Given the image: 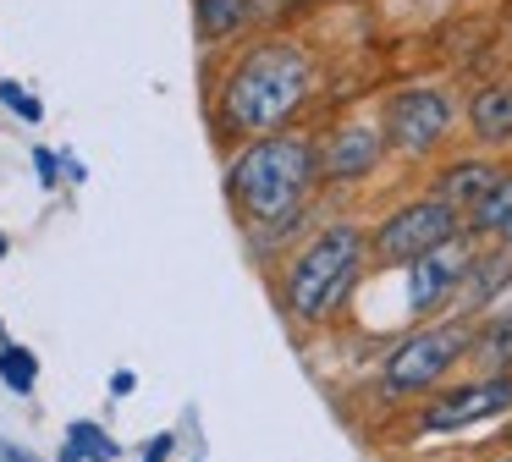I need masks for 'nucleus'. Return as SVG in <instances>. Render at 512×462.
<instances>
[{
    "label": "nucleus",
    "mask_w": 512,
    "mask_h": 462,
    "mask_svg": "<svg viewBox=\"0 0 512 462\" xmlns=\"http://www.w3.org/2000/svg\"><path fill=\"white\" fill-rule=\"evenodd\" d=\"M133 385H138V374H133V369H116V374H111V391H116V396H127Z\"/></svg>",
    "instance_id": "nucleus-22"
},
{
    "label": "nucleus",
    "mask_w": 512,
    "mask_h": 462,
    "mask_svg": "<svg viewBox=\"0 0 512 462\" xmlns=\"http://www.w3.org/2000/svg\"><path fill=\"white\" fill-rule=\"evenodd\" d=\"M474 363L479 374H512V292L474 319Z\"/></svg>",
    "instance_id": "nucleus-13"
},
{
    "label": "nucleus",
    "mask_w": 512,
    "mask_h": 462,
    "mask_svg": "<svg viewBox=\"0 0 512 462\" xmlns=\"http://www.w3.org/2000/svg\"><path fill=\"white\" fill-rule=\"evenodd\" d=\"M507 413H512V374H474V380L441 385L413 413V429L419 435H463V429L496 424Z\"/></svg>",
    "instance_id": "nucleus-7"
},
{
    "label": "nucleus",
    "mask_w": 512,
    "mask_h": 462,
    "mask_svg": "<svg viewBox=\"0 0 512 462\" xmlns=\"http://www.w3.org/2000/svg\"><path fill=\"white\" fill-rule=\"evenodd\" d=\"M34 165H39V182H45V187L61 182V160H56L50 149H34Z\"/></svg>",
    "instance_id": "nucleus-19"
},
{
    "label": "nucleus",
    "mask_w": 512,
    "mask_h": 462,
    "mask_svg": "<svg viewBox=\"0 0 512 462\" xmlns=\"http://www.w3.org/2000/svg\"><path fill=\"white\" fill-rule=\"evenodd\" d=\"M468 237L474 242H496V248H512V171L468 209Z\"/></svg>",
    "instance_id": "nucleus-14"
},
{
    "label": "nucleus",
    "mask_w": 512,
    "mask_h": 462,
    "mask_svg": "<svg viewBox=\"0 0 512 462\" xmlns=\"http://www.w3.org/2000/svg\"><path fill=\"white\" fill-rule=\"evenodd\" d=\"M369 270V231L358 226L353 215H336L314 231L303 248L287 253L281 264V308H287L292 325L314 330V325H331L347 303H353L358 281Z\"/></svg>",
    "instance_id": "nucleus-3"
},
{
    "label": "nucleus",
    "mask_w": 512,
    "mask_h": 462,
    "mask_svg": "<svg viewBox=\"0 0 512 462\" xmlns=\"http://www.w3.org/2000/svg\"><path fill=\"white\" fill-rule=\"evenodd\" d=\"M193 17H199V39L221 44V39H232V33L248 28L254 0H193Z\"/></svg>",
    "instance_id": "nucleus-15"
},
{
    "label": "nucleus",
    "mask_w": 512,
    "mask_h": 462,
    "mask_svg": "<svg viewBox=\"0 0 512 462\" xmlns=\"http://www.w3.org/2000/svg\"><path fill=\"white\" fill-rule=\"evenodd\" d=\"M463 116H468V138H474L479 149H507L512 143V77L479 83L474 94H468Z\"/></svg>",
    "instance_id": "nucleus-11"
},
{
    "label": "nucleus",
    "mask_w": 512,
    "mask_h": 462,
    "mask_svg": "<svg viewBox=\"0 0 512 462\" xmlns=\"http://www.w3.org/2000/svg\"><path fill=\"white\" fill-rule=\"evenodd\" d=\"M320 94V66H314L309 44L298 39H259L232 61V72L221 77V99L215 116L232 138H265L281 132L309 110V99Z\"/></svg>",
    "instance_id": "nucleus-2"
},
{
    "label": "nucleus",
    "mask_w": 512,
    "mask_h": 462,
    "mask_svg": "<svg viewBox=\"0 0 512 462\" xmlns=\"http://www.w3.org/2000/svg\"><path fill=\"white\" fill-rule=\"evenodd\" d=\"M501 165L490 160V154H463V160H452V165H441V176H435V193L446 198V204L457 209V215L468 220V209L479 204V198L490 193V187L501 182Z\"/></svg>",
    "instance_id": "nucleus-12"
},
{
    "label": "nucleus",
    "mask_w": 512,
    "mask_h": 462,
    "mask_svg": "<svg viewBox=\"0 0 512 462\" xmlns=\"http://www.w3.org/2000/svg\"><path fill=\"white\" fill-rule=\"evenodd\" d=\"M474 253H479L474 237H457V242H446L441 253H424L419 264H408V270H402V314H408L413 325H424V319H435L441 308H452Z\"/></svg>",
    "instance_id": "nucleus-8"
},
{
    "label": "nucleus",
    "mask_w": 512,
    "mask_h": 462,
    "mask_svg": "<svg viewBox=\"0 0 512 462\" xmlns=\"http://www.w3.org/2000/svg\"><path fill=\"white\" fill-rule=\"evenodd\" d=\"M0 341H6V325H0Z\"/></svg>",
    "instance_id": "nucleus-24"
},
{
    "label": "nucleus",
    "mask_w": 512,
    "mask_h": 462,
    "mask_svg": "<svg viewBox=\"0 0 512 462\" xmlns=\"http://www.w3.org/2000/svg\"><path fill=\"white\" fill-rule=\"evenodd\" d=\"M457 237H468V220L441 193L402 198L397 209H386L369 226V270H408L424 253H441Z\"/></svg>",
    "instance_id": "nucleus-5"
},
{
    "label": "nucleus",
    "mask_w": 512,
    "mask_h": 462,
    "mask_svg": "<svg viewBox=\"0 0 512 462\" xmlns=\"http://www.w3.org/2000/svg\"><path fill=\"white\" fill-rule=\"evenodd\" d=\"M0 259H6V237H0Z\"/></svg>",
    "instance_id": "nucleus-23"
},
{
    "label": "nucleus",
    "mask_w": 512,
    "mask_h": 462,
    "mask_svg": "<svg viewBox=\"0 0 512 462\" xmlns=\"http://www.w3.org/2000/svg\"><path fill=\"white\" fill-rule=\"evenodd\" d=\"M501 462H512V451H507V457H501Z\"/></svg>",
    "instance_id": "nucleus-25"
},
{
    "label": "nucleus",
    "mask_w": 512,
    "mask_h": 462,
    "mask_svg": "<svg viewBox=\"0 0 512 462\" xmlns=\"http://www.w3.org/2000/svg\"><path fill=\"white\" fill-rule=\"evenodd\" d=\"M0 462H39V457L23 451V446H12V440H0Z\"/></svg>",
    "instance_id": "nucleus-21"
},
{
    "label": "nucleus",
    "mask_w": 512,
    "mask_h": 462,
    "mask_svg": "<svg viewBox=\"0 0 512 462\" xmlns=\"http://www.w3.org/2000/svg\"><path fill=\"white\" fill-rule=\"evenodd\" d=\"M0 105H6V110H17L23 121H39V116H45V105H39V99L28 94L23 83H0Z\"/></svg>",
    "instance_id": "nucleus-18"
},
{
    "label": "nucleus",
    "mask_w": 512,
    "mask_h": 462,
    "mask_svg": "<svg viewBox=\"0 0 512 462\" xmlns=\"http://www.w3.org/2000/svg\"><path fill=\"white\" fill-rule=\"evenodd\" d=\"M468 358H474V314L424 319L386 347V358L375 369V402L402 407L419 402V396H435Z\"/></svg>",
    "instance_id": "nucleus-4"
},
{
    "label": "nucleus",
    "mask_w": 512,
    "mask_h": 462,
    "mask_svg": "<svg viewBox=\"0 0 512 462\" xmlns=\"http://www.w3.org/2000/svg\"><path fill=\"white\" fill-rule=\"evenodd\" d=\"M61 462H116V440L105 435L94 418H72L67 446H61Z\"/></svg>",
    "instance_id": "nucleus-16"
},
{
    "label": "nucleus",
    "mask_w": 512,
    "mask_h": 462,
    "mask_svg": "<svg viewBox=\"0 0 512 462\" xmlns=\"http://www.w3.org/2000/svg\"><path fill=\"white\" fill-rule=\"evenodd\" d=\"M314 187H320V154H314L309 132H292V127L248 138L226 165V193H232L243 226L259 242L292 237L309 215Z\"/></svg>",
    "instance_id": "nucleus-1"
},
{
    "label": "nucleus",
    "mask_w": 512,
    "mask_h": 462,
    "mask_svg": "<svg viewBox=\"0 0 512 462\" xmlns=\"http://www.w3.org/2000/svg\"><path fill=\"white\" fill-rule=\"evenodd\" d=\"M512 292V248H479L474 259H468V270H463V286H457V297H452V314H490V308L501 303V297Z\"/></svg>",
    "instance_id": "nucleus-10"
},
{
    "label": "nucleus",
    "mask_w": 512,
    "mask_h": 462,
    "mask_svg": "<svg viewBox=\"0 0 512 462\" xmlns=\"http://www.w3.org/2000/svg\"><path fill=\"white\" fill-rule=\"evenodd\" d=\"M171 451H177V440L155 435V440H144V451H138V457H144V462H171Z\"/></svg>",
    "instance_id": "nucleus-20"
},
{
    "label": "nucleus",
    "mask_w": 512,
    "mask_h": 462,
    "mask_svg": "<svg viewBox=\"0 0 512 462\" xmlns=\"http://www.w3.org/2000/svg\"><path fill=\"white\" fill-rule=\"evenodd\" d=\"M314 154H320V182L331 187H358L386 165V132L380 121H336L314 138Z\"/></svg>",
    "instance_id": "nucleus-9"
},
{
    "label": "nucleus",
    "mask_w": 512,
    "mask_h": 462,
    "mask_svg": "<svg viewBox=\"0 0 512 462\" xmlns=\"http://www.w3.org/2000/svg\"><path fill=\"white\" fill-rule=\"evenodd\" d=\"M0 380H6V391L28 396L39 385V358L28 347H0Z\"/></svg>",
    "instance_id": "nucleus-17"
},
{
    "label": "nucleus",
    "mask_w": 512,
    "mask_h": 462,
    "mask_svg": "<svg viewBox=\"0 0 512 462\" xmlns=\"http://www.w3.org/2000/svg\"><path fill=\"white\" fill-rule=\"evenodd\" d=\"M457 127V94L452 83H402L380 99V132L397 160H430Z\"/></svg>",
    "instance_id": "nucleus-6"
}]
</instances>
